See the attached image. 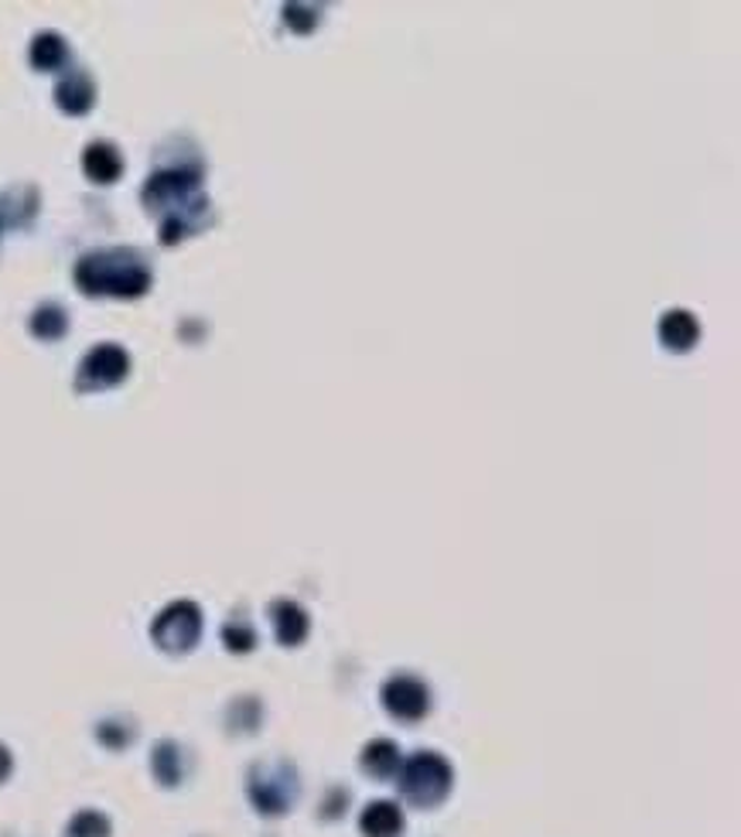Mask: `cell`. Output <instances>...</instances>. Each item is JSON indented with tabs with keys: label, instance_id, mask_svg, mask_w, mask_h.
<instances>
[{
	"label": "cell",
	"instance_id": "ba28073f",
	"mask_svg": "<svg viewBox=\"0 0 741 837\" xmlns=\"http://www.w3.org/2000/svg\"><path fill=\"white\" fill-rule=\"evenodd\" d=\"M38 206H42V195L34 185H11L0 188V232L24 229L34 223Z\"/></svg>",
	"mask_w": 741,
	"mask_h": 837
},
{
	"label": "cell",
	"instance_id": "5bb4252c",
	"mask_svg": "<svg viewBox=\"0 0 741 837\" xmlns=\"http://www.w3.org/2000/svg\"><path fill=\"white\" fill-rule=\"evenodd\" d=\"M359 827L366 837H400L404 834V810L394 800H376L363 810Z\"/></svg>",
	"mask_w": 741,
	"mask_h": 837
},
{
	"label": "cell",
	"instance_id": "2e32d148",
	"mask_svg": "<svg viewBox=\"0 0 741 837\" xmlns=\"http://www.w3.org/2000/svg\"><path fill=\"white\" fill-rule=\"evenodd\" d=\"M363 769L369 773V776H376V779H389V776H397V769L404 766V760H400V748L389 742V738H376V742H369L366 748H363Z\"/></svg>",
	"mask_w": 741,
	"mask_h": 837
},
{
	"label": "cell",
	"instance_id": "5b68a950",
	"mask_svg": "<svg viewBox=\"0 0 741 837\" xmlns=\"http://www.w3.org/2000/svg\"><path fill=\"white\" fill-rule=\"evenodd\" d=\"M150 640L165 653H188L202 640V609L195 602H171L150 626Z\"/></svg>",
	"mask_w": 741,
	"mask_h": 837
},
{
	"label": "cell",
	"instance_id": "52a82bcc",
	"mask_svg": "<svg viewBox=\"0 0 741 837\" xmlns=\"http://www.w3.org/2000/svg\"><path fill=\"white\" fill-rule=\"evenodd\" d=\"M379 701L389 714L400 717V722H420V717H427V711H431V691H427L424 681L407 673L389 676L379 691Z\"/></svg>",
	"mask_w": 741,
	"mask_h": 837
},
{
	"label": "cell",
	"instance_id": "ffe728a7",
	"mask_svg": "<svg viewBox=\"0 0 741 837\" xmlns=\"http://www.w3.org/2000/svg\"><path fill=\"white\" fill-rule=\"evenodd\" d=\"M96 738L106 748H124L134 742V728H131V722H121V717H106V722H100V728H96Z\"/></svg>",
	"mask_w": 741,
	"mask_h": 837
},
{
	"label": "cell",
	"instance_id": "7c38bea8",
	"mask_svg": "<svg viewBox=\"0 0 741 837\" xmlns=\"http://www.w3.org/2000/svg\"><path fill=\"white\" fill-rule=\"evenodd\" d=\"M656 332H659V342L667 345V349H674V352H687V349H693L697 339H700L697 318H693L690 311H683V308H674V311L662 314L659 326H656Z\"/></svg>",
	"mask_w": 741,
	"mask_h": 837
},
{
	"label": "cell",
	"instance_id": "3957f363",
	"mask_svg": "<svg viewBox=\"0 0 741 837\" xmlns=\"http://www.w3.org/2000/svg\"><path fill=\"white\" fill-rule=\"evenodd\" d=\"M455 773L438 752H417L400 766V793L414 807H438L451 793Z\"/></svg>",
	"mask_w": 741,
	"mask_h": 837
},
{
	"label": "cell",
	"instance_id": "9c48e42d",
	"mask_svg": "<svg viewBox=\"0 0 741 837\" xmlns=\"http://www.w3.org/2000/svg\"><path fill=\"white\" fill-rule=\"evenodd\" d=\"M96 103V83L83 69H69L55 83V106L69 116H83Z\"/></svg>",
	"mask_w": 741,
	"mask_h": 837
},
{
	"label": "cell",
	"instance_id": "ac0fdd59",
	"mask_svg": "<svg viewBox=\"0 0 741 837\" xmlns=\"http://www.w3.org/2000/svg\"><path fill=\"white\" fill-rule=\"evenodd\" d=\"M65 837H109V817L100 810H80L69 820Z\"/></svg>",
	"mask_w": 741,
	"mask_h": 837
},
{
	"label": "cell",
	"instance_id": "7a4b0ae2",
	"mask_svg": "<svg viewBox=\"0 0 741 837\" xmlns=\"http://www.w3.org/2000/svg\"><path fill=\"white\" fill-rule=\"evenodd\" d=\"M72 277H75V288L90 298H140L154 285L147 257L134 247L93 250L80 257Z\"/></svg>",
	"mask_w": 741,
	"mask_h": 837
},
{
	"label": "cell",
	"instance_id": "6da1fadb",
	"mask_svg": "<svg viewBox=\"0 0 741 837\" xmlns=\"http://www.w3.org/2000/svg\"><path fill=\"white\" fill-rule=\"evenodd\" d=\"M144 206L161 216V244L175 247L185 236L202 232L212 223V203L202 195V168L199 165H171L158 168L144 192Z\"/></svg>",
	"mask_w": 741,
	"mask_h": 837
},
{
	"label": "cell",
	"instance_id": "44dd1931",
	"mask_svg": "<svg viewBox=\"0 0 741 837\" xmlns=\"http://www.w3.org/2000/svg\"><path fill=\"white\" fill-rule=\"evenodd\" d=\"M319 18H322V11H319V8H307V4H288V8H284V24H288L291 31H298V34L315 31V28H319Z\"/></svg>",
	"mask_w": 741,
	"mask_h": 837
},
{
	"label": "cell",
	"instance_id": "4fadbf2b",
	"mask_svg": "<svg viewBox=\"0 0 741 837\" xmlns=\"http://www.w3.org/2000/svg\"><path fill=\"white\" fill-rule=\"evenodd\" d=\"M28 59L38 72H59L69 65L72 52H69V42L59 34V31H42L31 38V49H28Z\"/></svg>",
	"mask_w": 741,
	"mask_h": 837
},
{
	"label": "cell",
	"instance_id": "277c9868",
	"mask_svg": "<svg viewBox=\"0 0 741 837\" xmlns=\"http://www.w3.org/2000/svg\"><path fill=\"white\" fill-rule=\"evenodd\" d=\"M247 796L250 804L267 814V817H281L294 807L298 800V773L291 763H263L250 769V783H247Z\"/></svg>",
	"mask_w": 741,
	"mask_h": 837
},
{
	"label": "cell",
	"instance_id": "8992f818",
	"mask_svg": "<svg viewBox=\"0 0 741 837\" xmlns=\"http://www.w3.org/2000/svg\"><path fill=\"white\" fill-rule=\"evenodd\" d=\"M131 373V355L124 345L103 342L93 352L83 355L80 370H75V390L80 393H96V390H109L121 386Z\"/></svg>",
	"mask_w": 741,
	"mask_h": 837
},
{
	"label": "cell",
	"instance_id": "9a60e30c",
	"mask_svg": "<svg viewBox=\"0 0 741 837\" xmlns=\"http://www.w3.org/2000/svg\"><path fill=\"white\" fill-rule=\"evenodd\" d=\"M150 769L161 786H178L185 779V748L171 738L158 742L154 745V755H150Z\"/></svg>",
	"mask_w": 741,
	"mask_h": 837
},
{
	"label": "cell",
	"instance_id": "8fae6325",
	"mask_svg": "<svg viewBox=\"0 0 741 837\" xmlns=\"http://www.w3.org/2000/svg\"><path fill=\"white\" fill-rule=\"evenodd\" d=\"M83 172L96 185H113L116 178L124 175V154H121V147L109 144V141H93L83 151Z\"/></svg>",
	"mask_w": 741,
	"mask_h": 837
},
{
	"label": "cell",
	"instance_id": "e0dca14e",
	"mask_svg": "<svg viewBox=\"0 0 741 837\" xmlns=\"http://www.w3.org/2000/svg\"><path fill=\"white\" fill-rule=\"evenodd\" d=\"M28 329H31V335H34V339H42V342H55V339H62V335L69 332V314H65V308H62V304L45 301V304H38V308L31 311Z\"/></svg>",
	"mask_w": 741,
	"mask_h": 837
},
{
	"label": "cell",
	"instance_id": "30bf717a",
	"mask_svg": "<svg viewBox=\"0 0 741 837\" xmlns=\"http://www.w3.org/2000/svg\"><path fill=\"white\" fill-rule=\"evenodd\" d=\"M270 626H274L278 643L298 647V643H304V636H307V629H311V619H307V612L294 602V598H278V602L270 606Z\"/></svg>",
	"mask_w": 741,
	"mask_h": 837
},
{
	"label": "cell",
	"instance_id": "7402d4cb",
	"mask_svg": "<svg viewBox=\"0 0 741 837\" xmlns=\"http://www.w3.org/2000/svg\"><path fill=\"white\" fill-rule=\"evenodd\" d=\"M11 769H14L11 752H8V745H0V783H4V779L11 776Z\"/></svg>",
	"mask_w": 741,
	"mask_h": 837
},
{
	"label": "cell",
	"instance_id": "d6986e66",
	"mask_svg": "<svg viewBox=\"0 0 741 837\" xmlns=\"http://www.w3.org/2000/svg\"><path fill=\"white\" fill-rule=\"evenodd\" d=\"M222 643H226L232 653H250V650L257 647V632H253V626H247V622H240V619H232V622L222 626Z\"/></svg>",
	"mask_w": 741,
	"mask_h": 837
}]
</instances>
